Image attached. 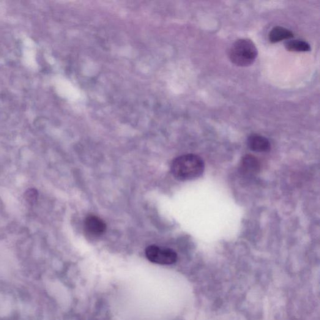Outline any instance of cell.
<instances>
[{
    "label": "cell",
    "instance_id": "6da1fadb",
    "mask_svg": "<svg viewBox=\"0 0 320 320\" xmlns=\"http://www.w3.org/2000/svg\"><path fill=\"white\" fill-rule=\"evenodd\" d=\"M173 176L181 181L197 179L203 173L205 163L198 156L188 154L174 159L171 165Z\"/></svg>",
    "mask_w": 320,
    "mask_h": 320
},
{
    "label": "cell",
    "instance_id": "7a4b0ae2",
    "mask_svg": "<svg viewBox=\"0 0 320 320\" xmlns=\"http://www.w3.org/2000/svg\"><path fill=\"white\" fill-rule=\"evenodd\" d=\"M228 56L238 67H248L255 62L258 56V50L252 41L242 38L233 43L229 48Z\"/></svg>",
    "mask_w": 320,
    "mask_h": 320
},
{
    "label": "cell",
    "instance_id": "3957f363",
    "mask_svg": "<svg viewBox=\"0 0 320 320\" xmlns=\"http://www.w3.org/2000/svg\"><path fill=\"white\" fill-rule=\"evenodd\" d=\"M146 253L147 258L156 264L171 265L177 260L176 252L169 248L150 246L146 249Z\"/></svg>",
    "mask_w": 320,
    "mask_h": 320
},
{
    "label": "cell",
    "instance_id": "277c9868",
    "mask_svg": "<svg viewBox=\"0 0 320 320\" xmlns=\"http://www.w3.org/2000/svg\"><path fill=\"white\" fill-rule=\"evenodd\" d=\"M84 229L91 236L99 237L105 233L106 225L102 219L95 215H89L84 220Z\"/></svg>",
    "mask_w": 320,
    "mask_h": 320
},
{
    "label": "cell",
    "instance_id": "5b68a950",
    "mask_svg": "<svg viewBox=\"0 0 320 320\" xmlns=\"http://www.w3.org/2000/svg\"><path fill=\"white\" fill-rule=\"evenodd\" d=\"M247 144L252 151L258 153L269 152L271 148L269 139L256 134L249 136Z\"/></svg>",
    "mask_w": 320,
    "mask_h": 320
},
{
    "label": "cell",
    "instance_id": "8992f818",
    "mask_svg": "<svg viewBox=\"0 0 320 320\" xmlns=\"http://www.w3.org/2000/svg\"><path fill=\"white\" fill-rule=\"evenodd\" d=\"M259 168L260 165L259 161L253 155H245L241 161V171L245 174H255L259 171Z\"/></svg>",
    "mask_w": 320,
    "mask_h": 320
},
{
    "label": "cell",
    "instance_id": "52a82bcc",
    "mask_svg": "<svg viewBox=\"0 0 320 320\" xmlns=\"http://www.w3.org/2000/svg\"><path fill=\"white\" fill-rule=\"evenodd\" d=\"M294 34L288 29L282 26H275L269 34V40L271 43H277L283 40L292 39Z\"/></svg>",
    "mask_w": 320,
    "mask_h": 320
},
{
    "label": "cell",
    "instance_id": "ba28073f",
    "mask_svg": "<svg viewBox=\"0 0 320 320\" xmlns=\"http://www.w3.org/2000/svg\"><path fill=\"white\" fill-rule=\"evenodd\" d=\"M284 46L289 51L306 52L311 50L310 45L305 41L291 40L284 43Z\"/></svg>",
    "mask_w": 320,
    "mask_h": 320
},
{
    "label": "cell",
    "instance_id": "9c48e42d",
    "mask_svg": "<svg viewBox=\"0 0 320 320\" xmlns=\"http://www.w3.org/2000/svg\"><path fill=\"white\" fill-rule=\"evenodd\" d=\"M38 197V191L35 188H30L26 191L24 193V198L30 205H34L36 203Z\"/></svg>",
    "mask_w": 320,
    "mask_h": 320
}]
</instances>
